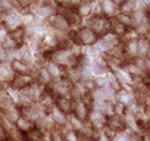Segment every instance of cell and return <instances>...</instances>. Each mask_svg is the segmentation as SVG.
<instances>
[{
	"instance_id": "19",
	"label": "cell",
	"mask_w": 150,
	"mask_h": 141,
	"mask_svg": "<svg viewBox=\"0 0 150 141\" xmlns=\"http://www.w3.org/2000/svg\"><path fill=\"white\" fill-rule=\"evenodd\" d=\"M8 35L18 44V46H22V44H25V38H27V30L24 28V27H19V28H16V30H13V31H11V32H8Z\"/></svg>"
},
{
	"instance_id": "11",
	"label": "cell",
	"mask_w": 150,
	"mask_h": 141,
	"mask_svg": "<svg viewBox=\"0 0 150 141\" xmlns=\"http://www.w3.org/2000/svg\"><path fill=\"white\" fill-rule=\"evenodd\" d=\"M94 2L96 0H81V2L74 8V11L77 12L83 19L88 18L93 15V6H94Z\"/></svg>"
},
{
	"instance_id": "26",
	"label": "cell",
	"mask_w": 150,
	"mask_h": 141,
	"mask_svg": "<svg viewBox=\"0 0 150 141\" xmlns=\"http://www.w3.org/2000/svg\"><path fill=\"white\" fill-rule=\"evenodd\" d=\"M68 126L71 128V129H74L75 132H81L83 131V128H84V122L83 121H80V119H77L74 115H68Z\"/></svg>"
},
{
	"instance_id": "24",
	"label": "cell",
	"mask_w": 150,
	"mask_h": 141,
	"mask_svg": "<svg viewBox=\"0 0 150 141\" xmlns=\"http://www.w3.org/2000/svg\"><path fill=\"white\" fill-rule=\"evenodd\" d=\"M132 21H134V25H138V24H150V18H149V11H135L132 15H131Z\"/></svg>"
},
{
	"instance_id": "7",
	"label": "cell",
	"mask_w": 150,
	"mask_h": 141,
	"mask_svg": "<svg viewBox=\"0 0 150 141\" xmlns=\"http://www.w3.org/2000/svg\"><path fill=\"white\" fill-rule=\"evenodd\" d=\"M19 113H21V118L24 119H28L31 122H35L41 115H44L43 109L37 104V103H33L31 106H24V107H19Z\"/></svg>"
},
{
	"instance_id": "8",
	"label": "cell",
	"mask_w": 150,
	"mask_h": 141,
	"mask_svg": "<svg viewBox=\"0 0 150 141\" xmlns=\"http://www.w3.org/2000/svg\"><path fill=\"white\" fill-rule=\"evenodd\" d=\"M87 122L91 125V128L94 131H102L106 125V116L100 112V110H96V109H91L90 113H88V119Z\"/></svg>"
},
{
	"instance_id": "37",
	"label": "cell",
	"mask_w": 150,
	"mask_h": 141,
	"mask_svg": "<svg viewBox=\"0 0 150 141\" xmlns=\"http://www.w3.org/2000/svg\"><path fill=\"white\" fill-rule=\"evenodd\" d=\"M53 141H63V140H62V137H60V134H59L57 131H54V132H53Z\"/></svg>"
},
{
	"instance_id": "23",
	"label": "cell",
	"mask_w": 150,
	"mask_h": 141,
	"mask_svg": "<svg viewBox=\"0 0 150 141\" xmlns=\"http://www.w3.org/2000/svg\"><path fill=\"white\" fill-rule=\"evenodd\" d=\"M112 72L115 74V77H116V80L122 84V87L124 85H131L132 84V77L129 75V74H127L124 69H115V70H112Z\"/></svg>"
},
{
	"instance_id": "35",
	"label": "cell",
	"mask_w": 150,
	"mask_h": 141,
	"mask_svg": "<svg viewBox=\"0 0 150 141\" xmlns=\"http://www.w3.org/2000/svg\"><path fill=\"white\" fill-rule=\"evenodd\" d=\"M80 82L83 84V87H84V88H86V91H88V93H91L93 90H96V84H94V81H93V78H87V80H81Z\"/></svg>"
},
{
	"instance_id": "34",
	"label": "cell",
	"mask_w": 150,
	"mask_h": 141,
	"mask_svg": "<svg viewBox=\"0 0 150 141\" xmlns=\"http://www.w3.org/2000/svg\"><path fill=\"white\" fill-rule=\"evenodd\" d=\"M93 81H94V84H96V88L108 87V78H106V75H102V77H93Z\"/></svg>"
},
{
	"instance_id": "41",
	"label": "cell",
	"mask_w": 150,
	"mask_h": 141,
	"mask_svg": "<svg viewBox=\"0 0 150 141\" xmlns=\"http://www.w3.org/2000/svg\"><path fill=\"white\" fill-rule=\"evenodd\" d=\"M0 27H2V24H0Z\"/></svg>"
},
{
	"instance_id": "20",
	"label": "cell",
	"mask_w": 150,
	"mask_h": 141,
	"mask_svg": "<svg viewBox=\"0 0 150 141\" xmlns=\"http://www.w3.org/2000/svg\"><path fill=\"white\" fill-rule=\"evenodd\" d=\"M54 106L60 112H63L65 115H69L71 113V109H72V100L65 99V97H56L54 99Z\"/></svg>"
},
{
	"instance_id": "21",
	"label": "cell",
	"mask_w": 150,
	"mask_h": 141,
	"mask_svg": "<svg viewBox=\"0 0 150 141\" xmlns=\"http://www.w3.org/2000/svg\"><path fill=\"white\" fill-rule=\"evenodd\" d=\"M13 125H15V128H16L22 135H25L27 132H30V131L34 128V122H31V121H28V119H24V118H19Z\"/></svg>"
},
{
	"instance_id": "17",
	"label": "cell",
	"mask_w": 150,
	"mask_h": 141,
	"mask_svg": "<svg viewBox=\"0 0 150 141\" xmlns=\"http://www.w3.org/2000/svg\"><path fill=\"white\" fill-rule=\"evenodd\" d=\"M44 66H46L47 72L50 74V77H52L53 81H54V80H59V78H62V77L65 75V69L60 68V66H59L57 63H54L53 60H47V62L44 63Z\"/></svg>"
},
{
	"instance_id": "13",
	"label": "cell",
	"mask_w": 150,
	"mask_h": 141,
	"mask_svg": "<svg viewBox=\"0 0 150 141\" xmlns=\"http://www.w3.org/2000/svg\"><path fill=\"white\" fill-rule=\"evenodd\" d=\"M47 115H49V118L52 119V122H53V125L56 128H62V126L68 125V115H65L63 112H60L56 106H53L52 110Z\"/></svg>"
},
{
	"instance_id": "15",
	"label": "cell",
	"mask_w": 150,
	"mask_h": 141,
	"mask_svg": "<svg viewBox=\"0 0 150 141\" xmlns=\"http://www.w3.org/2000/svg\"><path fill=\"white\" fill-rule=\"evenodd\" d=\"M108 129H110V131H113V132H122L124 129H125V123H124V118L122 116H116V115H113V116H109V118H106V125H105Z\"/></svg>"
},
{
	"instance_id": "39",
	"label": "cell",
	"mask_w": 150,
	"mask_h": 141,
	"mask_svg": "<svg viewBox=\"0 0 150 141\" xmlns=\"http://www.w3.org/2000/svg\"><path fill=\"white\" fill-rule=\"evenodd\" d=\"M128 2H132V3H137V0H128Z\"/></svg>"
},
{
	"instance_id": "14",
	"label": "cell",
	"mask_w": 150,
	"mask_h": 141,
	"mask_svg": "<svg viewBox=\"0 0 150 141\" xmlns=\"http://www.w3.org/2000/svg\"><path fill=\"white\" fill-rule=\"evenodd\" d=\"M13 77H15V74L12 72L9 62L0 63V82H2V87H8L11 84V81L13 80Z\"/></svg>"
},
{
	"instance_id": "2",
	"label": "cell",
	"mask_w": 150,
	"mask_h": 141,
	"mask_svg": "<svg viewBox=\"0 0 150 141\" xmlns=\"http://www.w3.org/2000/svg\"><path fill=\"white\" fill-rule=\"evenodd\" d=\"M90 107L81 100V99H74L72 100V109H71V115H74L77 119L86 122L88 119V113H90Z\"/></svg>"
},
{
	"instance_id": "9",
	"label": "cell",
	"mask_w": 150,
	"mask_h": 141,
	"mask_svg": "<svg viewBox=\"0 0 150 141\" xmlns=\"http://www.w3.org/2000/svg\"><path fill=\"white\" fill-rule=\"evenodd\" d=\"M54 99H56V96H54L50 90L46 88V90L43 91V94L40 96V99H38L35 103L43 109L44 113H49V112L52 110V107L54 106Z\"/></svg>"
},
{
	"instance_id": "10",
	"label": "cell",
	"mask_w": 150,
	"mask_h": 141,
	"mask_svg": "<svg viewBox=\"0 0 150 141\" xmlns=\"http://www.w3.org/2000/svg\"><path fill=\"white\" fill-rule=\"evenodd\" d=\"M33 81H34V77L30 75V74H25V75H15L13 80L11 81L9 87L13 88V90H16V91H19V90L27 88Z\"/></svg>"
},
{
	"instance_id": "29",
	"label": "cell",
	"mask_w": 150,
	"mask_h": 141,
	"mask_svg": "<svg viewBox=\"0 0 150 141\" xmlns=\"http://www.w3.org/2000/svg\"><path fill=\"white\" fill-rule=\"evenodd\" d=\"M113 19L118 21L119 24H122V25L127 27V28H132V27H134V21H132L131 15H125V13H121V12H119Z\"/></svg>"
},
{
	"instance_id": "12",
	"label": "cell",
	"mask_w": 150,
	"mask_h": 141,
	"mask_svg": "<svg viewBox=\"0 0 150 141\" xmlns=\"http://www.w3.org/2000/svg\"><path fill=\"white\" fill-rule=\"evenodd\" d=\"M33 57H34V51L30 46L27 44H22L19 46L15 51H13V59H19V60H24L27 63H31L33 65Z\"/></svg>"
},
{
	"instance_id": "32",
	"label": "cell",
	"mask_w": 150,
	"mask_h": 141,
	"mask_svg": "<svg viewBox=\"0 0 150 141\" xmlns=\"http://www.w3.org/2000/svg\"><path fill=\"white\" fill-rule=\"evenodd\" d=\"M112 107H113V115H116V116H124L127 113V106L118 100L112 102Z\"/></svg>"
},
{
	"instance_id": "1",
	"label": "cell",
	"mask_w": 150,
	"mask_h": 141,
	"mask_svg": "<svg viewBox=\"0 0 150 141\" xmlns=\"http://www.w3.org/2000/svg\"><path fill=\"white\" fill-rule=\"evenodd\" d=\"M83 25L87 27V28H90L91 31H94L99 35V38L103 34H106V32L110 31V19H108L105 16H100V15H91V16L86 18L84 22H83Z\"/></svg>"
},
{
	"instance_id": "31",
	"label": "cell",
	"mask_w": 150,
	"mask_h": 141,
	"mask_svg": "<svg viewBox=\"0 0 150 141\" xmlns=\"http://www.w3.org/2000/svg\"><path fill=\"white\" fill-rule=\"evenodd\" d=\"M116 100L121 102V103H124V104L127 106L128 103H131V102L134 100V96H132V93H129V91L121 90L119 93H116Z\"/></svg>"
},
{
	"instance_id": "27",
	"label": "cell",
	"mask_w": 150,
	"mask_h": 141,
	"mask_svg": "<svg viewBox=\"0 0 150 141\" xmlns=\"http://www.w3.org/2000/svg\"><path fill=\"white\" fill-rule=\"evenodd\" d=\"M118 11L121 13H125V15H132L137 11V8H135V3L128 2V0H124V2H121L118 5Z\"/></svg>"
},
{
	"instance_id": "40",
	"label": "cell",
	"mask_w": 150,
	"mask_h": 141,
	"mask_svg": "<svg viewBox=\"0 0 150 141\" xmlns=\"http://www.w3.org/2000/svg\"><path fill=\"white\" fill-rule=\"evenodd\" d=\"M0 87H2V82H0Z\"/></svg>"
},
{
	"instance_id": "25",
	"label": "cell",
	"mask_w": 150,
	"mask_h": 141,
	"mask_svg": "<svg viewBox=\"0 0 150 141\" xmlns=\"http://www.w3.org/2000/svg\"><path fill=\"white\" fill-rule=\"evenodd\" d=\"M2 115H3V118H5L8 122H11V123H15V122L21 118V113H19V107H18V106H13V107H11V109L2 112Z\"/></svg>"
},
{
	"instance_id": "6",
	"label": "cell",
	"mask_w": 150,
	"mask_h": 141,
	"mask_svg": "<svg viewBox=\"0 0 150 141\" xmlns=\"http://www.w3.org/2000/svg\"><path fill=\"white\" fill-rule=\"evenodd\" d=\"M47 24L52 30H56V31H62V32H68L71 28H69V24L66 21V16L65 15H60V13H53L49 19H47Z\"/></svg>"
},
{
	"instance_id": "22",
	"label": "cell",
	"mask_w": 150,
	"mask_h": 141,
	"mask_svg": "<svg viewBox=\"0 0 150 141\" xmlns=\"http://www.w3.org/2000/svg\"><path fill=\"white\" fill-rule=\"evenodd\" d=\"M100 40H102V41H103V43L110 49V50H112L115 46H118V44L121 43V38H119V37H116V35H115L113 32H110V31H109V32H106V34H103V35L100 37ZM110 50H109V51H110Z\"/></svg>"
},
{
	"instance_id": "16",
	"label": "cell",
	"mask_w": 150,
	"mask_h": 141,
	"mask_svg": "<svg viewBox=\"0 0 150 141\" xmlns=\"http://www.w3.org/2000/svg\"><path fill=\"white\" fill-rule=\"evenodd\" d=\"M137 56L150 57V40H149V37H138L137 38Z\"/></svg>"
},
{
	"instance_id": "36",
	"label": "cell",
	"mask_w": 150,
	"mask_h": 141,
	"mask_svg": "<svg viewBox=\"0 0 150 141\" xmlns=\"http://www.w3.org/2000/svg\"><path fill=\"white\" fill-rule=\"evenodd\" d=\"M3 140H6V131L2 125H0V141H3Z\"/></svg>"
},
{
	"instance_id": "38",
	"label": "cell",
	"mask_w": 150,
	"mask_h": 141,
	"mask_svg": "<svg viewBox=\"0 0 150 141\" xmlns=\"http://www.w3.org/2000/svg\"><path fill=\"white\" fill-rule=\"evenodd\" d=\"M113 2H115V3H116V5H119V3H121V2H124V0H113Z\"/></svg>"
},
{
	"instance_id": "5",
	"label": "cell",
	"mask_w": 150,
	"mask_h": 141,
	"mask_svg": "<svg viewBox=\"0 0 150 141\" xmlns=\"http://www.w3.org/2000/svg\"><path fill=\"white\" fill-rule=\"evenodd\" d=\"M9 66H11L12 72L15 75H25V74L33 75L34 74V69H35V66H33L31 63H27V62L19 60V59H12L9 62Z\"/></svg>"
},
{
	"instance_id": "3",
	"label": "cell",
	"mask_w": 150,
	"mask_h": 141,
	"mask_svg": "<svg viewBox=\"0 0 150 141\" xmlns=\"http://www.w3.org/2000/svg\"><path fill=\"white\" fill-rule=\"evenodd\" d=\"M2 25H3V28H5L8 32H11V31H13V30L22 27V25H21V13L16 12V11L6 12V13H5V18H3V21H2Z\"/></svg>"
},
{
	"instance_id": "33",
	"label": "cell",
	"mask_w": 150,
	"mask_h": 141,
	"mask_svg": "<svg viewBox=\"0 0 150 141\" xmlns=\"http://www.w3.org/2000/svg\"><path fill=\"white\" fill-rule=\"evenodd\" d=\"M137 38H138V35H137V32L134 31V28H128L127 32L121 37V43H125V41H134V40H137Z\"/></svg>"
},
{
	"instance_id": "30",
	"label": "cell",
	"mask_w": 150,
	"mask_h": 141,
	"mask_svg": "<svg viewBox=\"0 0 150 141\" xmlns=\"http://www.w3.org/2000/svg\"><path fill=\"white\" fill-rule=\"evenodd\" d=\"M41 135H43V131H40L38 128H33L30 132H27L24 135V140L25 141H41Z\"/></svg>"
},
{
	"instance_id": "4",
	"label": "cell",
	"mask_w": 150,
	"mask_h": 141,
	"mask_svg": "<svg viewBox=\"0 0 150 141\" xmlns=\"http://www.w3.org/2000/svg\"><path fill=\"white\" fill-rule=\"evenodd\" d=\"M97 5H99V9H100V15L108 18V19H112L119 13L118 5L113 0H97Z\"/></svg>"
},
{
	"instance_id": "18",
	"label": "cell",
	"mask_w": 150,
	"mask_h": 141,
	"mask_svg": "<svg viewBox=\"0 0 150 141\" xmlns=\"http://www.w3.org/2000/svg\"><path fill=\"white\" fill-rule=\"evenodd\" d=\"M66 21H68V24H69V28L71 30H78L80 27H83V22H84V19L75 12L74 9H69L68 12H66Z\"/></svg>"
},
{
	"instance_id": "28",
	"label": "cell",
	"mask_w": 150,
	"mask_h": 141,
	"mask_svg": "<svg viewBox=\"0 0 150 141\" xmlns=\"http://www.w3.org/2000/svg\"><path fill=\"white\" fill-rule=\"evenodd\" d=\"M127 30H128L127 27H124L122 24H119V22H118V21H115L113 18L110 19V32H113L116 37H119V38H121V37L127 32Z\"/></svg>"
}]
</instances>
